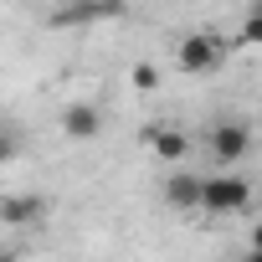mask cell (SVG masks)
Listing matches in <instances>:
<instances>
[{
	"label": "cell",
	"mask_w": 262,
	"mask_h": 262,
	"mask_svg": "<svg viewBox=\"0 0 262 262\" xmlns=\"http://www.w3.org/2000/svg\"><path fill=\"white\" fill-rule=\"evenodd\" d=\"M247 206H252V185H247L242 175H231V170L201 175V211H206V216H236V211H247Z\"/></svg>",
	"instance_id": "1"
},
{
	"label": "cell",
	"mask_w": 262,
	"mask_h": 262,
	"mask_svg": "<svg viewBox=\"0 0 262 262\" xmlns=\"http://www.w3.org/2000/svg\"><path fill=\"white\" fill-rule=\"evenodd\" d=\"M221 57H226V41H221L216 31H190V36H180V52H175L180 72H190V77L216 72V67H221Z\"/></svg>",
	"instance_id": "2"
},
{
	"label": "cell",
	"mask_w": 262,
	"mask_h": 262,
	"mask_svg": "<svg viewBox=\"0 0 262 262\" xmlns=\"http://www.w3.org/2000/svg\"><path fill=\"white\" fill-rule=\"evenodd\" d=\"M144 144H149V155L165 160V165H185V160H190V134H185L180 123H149V128H144Z\"/></svg>",
	"instance_id": "3"
},
{
	"label": "cell",
	"mask_w": 262,
	"mask_h": 262,
	"mask_svg": "<svg viewBox=\"0 0 262 262\" xmlns=\"http://www.w3.org/2000/svg\"><path fill=\"white\" fill-rule=\"evenodd\" d=\"M247 149H252V134H247V123L226 118V123H216V128H211V160H216L221 170H226V165H236Z\"/></svg>",
	"instance_id": "4"
},
{
	"label": "cell",
	"mask_w": 262,
	"mask_h": 262,
	"mask_svg": "<svg viewBox=\"0 0 262 262\" xmlns=\"http://www.w3.org/2000/svg\"><path fill=\"white\" fill-rule=\"evenodd\" d=\"M62 134L77 139V144H82V139H98V134H103V108H98V103H67V108H62Z\"/></svg>",
	"instance_id": "5"
},
{
	"label": "cell",
	"mask_w": 262,
	"mask_h": 262,
	"mask_svg": "<svg viewBox=\"0 0 262 262\" xmlns=\"http://www.w3.org/2000/svg\"><path fill=\"white\" fill-rule=\"evenodd\" d=\"M47 216V201L36 190H16V195H0V221L6 226H31Z\"/></svg>",
	"instance_id": "6"
},
{
	"label": "cell",
	"mask_w": 262,
	"mask_h": 262,
	"mask_svg": "<svg viewBox=\"0 0 262 262\" xmlns=\"http://www.w3.org/2000/svg\"><path fill=\"white\" fill-rule=\"evenodd\" d=\"M165 206H175V211H201V175L175 170V175L165 180Z\"/></svg>",
	"instance_id": "7"
},
{
	"label": "cell",
	"mask_w": 262,
	"mask_h": 262,
	"mask_svg": "<svg viewBox=\"0 0 262 262\" xmlns=\"http://www.w3.org/2000/svg\"><path fill=\"white\" fill-rule=\"evenodd\" d=\"M21 149H26L21 128H16V123H0V165H11V160H16Z\"/></svg>",
	"instance_id": "8"
},
{
	"label": "cell",
	"mask_w": 262,
	"mask_h": 262,
	"mask_svg": "<svg viewBox=\"0 0 262 262\" xmlns=\"http://www.w3.org/2000/svg\"><path fill=\"white\" fill-rule=\"evenodd\" d=\"M128 82H134L139 93H155L160 88V67L155 62H134V67H128Z\"/></svg>",
	"instance_id": "9"
},
{
	"label": "cell",
	"mask_w": 262,
	"mask_h": 262,
	"mask_svg": "<svg viewBox=\"0 0 262 262\" xmlns=\"http://www.w3.org/2000/svg\"><path fill=\"white\" fill-rule=\"evenodd\" d=\"M252 41H262V6H252L242 21V47H252Z\"/></svg>",
	"instance_id": "10"
},
{
	"label": "cell",
	"mask_w": 262,
	"mask_h": 262,
	"mask_svg": "<svg viewBox=\"0 0 262 262\" xmlns=\"http://www.w3.org/2000/svg\"><path fill=\"white\" fill-rule=\"evenodd\" d=\"M236 262H262V252H247V257H236Z\"/></svg>",
	"instance_id": "11"
},
{
	"label": "cell",
	"mask_w": 262,
	"mask_h": 262,
	"mask_svg": "<svg viewBox=\"0 0 262 262\" xmlns=\"http://www.w3.org/2000/svg\"><path fill=\"white\" fill-rule=\"evenodd\" d=\"M0 262H16V257H11V252H0Z\"/></svg>",
	"instance_id": "12"
}]
</instances>
